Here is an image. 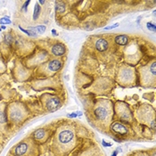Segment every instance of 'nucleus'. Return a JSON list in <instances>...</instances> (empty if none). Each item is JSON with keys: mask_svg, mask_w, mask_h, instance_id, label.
Segmentation results:
<instances>
[{"mask_svg": "<svg viewBox=\"0 0 156 156\" xmlns=\"http://www.w3.org/2000/svg\"><path fill=\"white\" fill-rule=\"evenodd\" d=\"M7 114L6 110L4 105H0V125H4L7 122Z\"/></svg>", "mask_w": 156, "mask_h": 156, "instance_id": "dca6fc26", "label": "nucleus"}, {"mask_svg": "<svg viewBox=\"0 0 156 156\" xmlns=\"http://www.w3.org/2000/svg\"><path fill=\"white\" fill-rule=\"evenodd\" d=\"M62 67V61L58 59H54L51 60L48 63V71L51 72H56L60 71Z\"/></svg>", "mask_w": 156, "mask_h": 156, "instance_id": "ddd939ff", "label": "nucleus"}, {"mask_svg": "<svg viewBox=\"0 0 156 156\" xmlns=\"http://www.w3.org/2000/svg\"><path fill=\"white\" fill-rule=\"evenodd\" d=\"M140 75H141V83L144 86H150L155 85V61L149 63L148 65L144 66L140 69Z\"/></svg>", "mask_w": 156, "mask_h": 156, "instance_id": "423d86ee", "label": "nucleus"}, {"mask_svg": "<svg viewBox=\"0 0 156 156\" xmlns=\"http://www.w3.org/2000/svg\"><path fill=\"white\" fill-rule=\"evenodd\" d=\"M7 118L13 124H21L29 117V112L23 105L20 103H12L6 110Z\"/></svg>", "mask_w": 156, "mask_h": 156, "instance_id": "20e7f679", "label": "nucleus"}, {"mask_svg": "<svg viewBox=\"0 0 156 156\" xmlns=\"http://www.w3.org/2000/svg\"><path fill=\"white\" fill-rule=\"evenodd\" d=\"M114 113L118 117V119L124 122H132L133 114L128 105L122 102H118L113 107Z\"/></svg>", "mask_w": 156, "mask_h": 156, "instance_id": "0eeeda50", "label": "nucleus"}, {"mask_svg": "<svg viewBox=\"0 0 156 156\" xmlns=\"http://www.w3.org/2000/svg\"><path fill=\"white\" fill-rule=\"evenodd\" d=\"M140 156H146V155H144V154H143V155H140Z\"/></svg>", "mask_w": 156, "mask_h": 156, "instance_id": "a878e982", "label": "nucleus"}, {"mask_svg": "<svg viewBox=\"0 0 156 156\" xmlns=\"http://www.w3.org/2000/svg\"><path fill=\"white\" fill-rule=\"evenodd\" d=\"M14 156H38L39 149L36 142L31 138H25L15 144L11 150Z\"/></svg>", "mask_w": 156, "mask_h": 156, "instance_id": "7ed1b4c3", "label": "nucleus"}, {"mask_svg": "<svg viewBox=\"0 0 156 156\" xmlns=\"http://www.w3.org/2000/svg\"><path fill=\"white\" fill-rule=\"evenodd\" d=\"M118 80L120 84L123 86H129L133 84L135 81V72L132 68L128 66H122L119 71Z\"/></svg>", "mask_w": 156, "mask_h": 156, "instance_id": "6e6552de", "label": "nucleus"}, {"mask_svg": "<svg viewBox=\"0 0 156 156\" xmlns=\"http://www.w3.org/2000/svg\"><path fill=\"white\" fill-rule=\"evenodd\" d=\"M110 130L112 134H114L115 136H128L131 130L129 129V127L126 124H124L123 122L121 121H114V122H112V124L110 125Z\"/></svg>", "mask_w": 156, "mask_h": 156, "instance_id": "9d476101", "label": "nucleus"}, {"mask_svg": "<svg viewBox=\"0 0 156 156\" xmlns=\"http://www.w3.org/2000/svg\"><path fill=\"white\" fill-rule=\"evenodd\" d=\"M119 26V23H115L114 25H112V26H109V27H106V28H105V30H112V29H113V28H116V27H118Z\"/></svg>", "mask_w": 156, "mask_h": 156, "instance_id": "5701e85b", "label": "nucleus"}, {"mask_svg": "<svg viewBox=\"0 0 156 156\" xmlns=\"http://www.w3.org/2000/svg\"><path fill=\"white\" fill-rule=\"evenodd\" d=\"M30 30H32L33 32H35L36 34H43L45 31H46V26L44 25H38V26H36V27H31L30 28Z\"/></svg>", "mask_w": 156, "mask_h": 156, "instance_id": "f3484780", "label": "nucleus"}, {"mask_svg": "<svg viewBox=\"0 0 156 156\" xmlns=\"http://www.w3.org/2000/svg\"><path fill=\"white\" fill-rule=\"evenodd\" d=\"M51 53L55 55V56H62L63 55H65L66 53V48L63 44L62 43H57L55 44L52 48H51Z\"/></svg>", "mask_w": 156, "mask_h": 156, "instance_id": "f8f14e48", "label": "nucleus"}, {"mask_svg": "<svg viewBox=\"0 0 156 156\" xmlns=\"http://www.w3.org/2000/svg\"><path fill=\"white\" fill-rule=\"evenodd\" d=\"M50 136V131L47 129H38L32 133V137L34 141L39 143H45Z\"/></svg>", "mask_w": 156, "mask_h": 156, "instance_id": "9b49d317", "label": "nucleus"}, {"mask_svg": "<svg viewBox=\"0 0 156 156\" xmlns=\"http://www.w3.org/2000/svg\"><path fill=\"white\" fill-rule=\"evenodd\" d=\"M129 37L127 35H118L115 37L114 41L116 44L120 45V46H125L129 43Z\"/></svg>", "mask_w": 156, "mask_h": 156, "instance_id": "2eb2a0df", "label": "nucleus"}, {"mask_svg": "<svg viewBox=\"0 0 156 156\" xmlns=\"http://www.w3.org/2000/svg\"><path fill=\"white\" fill-rule=\"evenodd\" d=\"M44 106L48 112H54L59 110L62 106V102L59 97L51 95H46L42 99Z\"/></svg>", "mask_w": 156, "mask_h": 156, "instance_id": "1a4fd4ad", "label": "nucleus"}, {"mask_svg": "<svg viewBox=\"0 0 156 156\" xmlns=\"http://www.w3.org/2000/svg\"><path fill=\"white\" fill-rule=\"evenodd\" d=\"M136 115L139 122L147 125L154 131L155 130V112L151 105H144L140 106Z\"/></svg>", "mask_w": 156, "mask_h": 156, "instance_id": "39448f33", "label": "nucleus"}, {"mask_svg": "<svg viewBox=\"0 0 156 156\" xmlns=\"http://www.w3.org/2000/svg\"><path fill=\"white\" fill-rule=\"evenodd\" d=\"M12 23L10 18L9 17H4V18H1L0 19V24H3V25H5V24H10Z\"/></svg>", "mask_w": 156, "mask_h": 156, "instance_id": "aec40b11", "label": "nucleus"}, {"mask_svg": "<svg viewBox=\"0 0 156 156\" xmlns=\"http://www.w3.org/2000/svg\"><path fill=\"white\" fill-rule=\"evenodd\" d=\"M38 4H41V5H44V4H45V1H38Z\"/></svg>", "mask_w": 156, "mask_h": 156, "instance_id": "393cba45", "label": "nucleus"}, {"mask_svg": "<svg viewBox=\"0 0 156 156\" xmlns=\"http://www.w3.org/2000/svg\"><path fill=\"white\" fill-rule=\"evenodd\" d=\"M30 1H26V2L24 3V5H23V10H24V11H26V10H27V6H28V5H30Z\"/></svg>", "mask_w": 156, "mask_h": 156, "instance_id": "b1692460", "label": "nucleus"}, {"mask_svg": "<svg viewBox=\"0 0 156 156\" xmlns=\"http://www.w3.org/2000/svg\"><path fill=\"white\" fill-rule=\"evenodd\" d=\"M109 48L108 41L105 38H99L96 40V48L99 52H105Z\"/></svg>", "mask_w": 156, "mask_h": 156, "instance_id": "4468645a", "label": "nucleus"}, {"mask_svg": "<svg viewBox=\"0 0 156 156\" xmlns=\"http://www.w3.org/2000/svg\"><path fill=\"white\" fill-rule=\"evenodd\" d=\"M55 10H56V12H59V13H62V12H64V10H65L64 3L61 2V1L55 2Z\"/></svg>", "mask_w": 156, "mask_h": 156, "instance_id": "a211bd4d", "label": "nucleus"}, {"mask_svg": "<svg viewBox=\"0 0 156 156\" xmlns=\"http://www.w3.org/2000/svg\"><path fill=\"white\" fill-rule=\"evenodd\" d=\"M19 28H20V30H21L22 31H23L24 33H26V34H28L29 36H30V37H35V36H37L36 33H35V32H33V31H32V30H24V29H23V28H22L21 26H20Z\"/></svg>", "mask_w": 156, "mask_h": 156, "instance_id": "412c9836", "label": "nucleus"}, {"mask_svg": "<svg viewBox=\"0 0 156 156\" xmlns=\"http://www.w3.org/2000/svg\"><path fill=\"white\" fill-rule=\"evenodd\" d=\"M92 115L95 121L99 124L100 128H108L112 122L114 115V110L112 103L107 100L98 101L93 109Z\"/></svg>", "mask_w": 156, "mask_h": 156, "instance_id": "f03ea898", "label": "nucleus"}, {"mask_svg": "<svg viewBox=\"0 0 156 156\" xmlns=\"http://www.w3.org/2000/svg\"><path fill=\"white\" fill-rule=\"evenodd\" d=\"M147 28H148V30H152V31H155V24L153 23H147Z\"/></svg>", "mask_w": 156, "mask_h": 156, "instance_id": "4be33fe9", "label": "nucleus"}, {"mask_svg": "<svg viewBox=\"0 0 156 156\" xmlns=\"http://www.w3.org/2000/svg\"><path fill=\"white\" fill-rule=\"evenodd\" d=\"M40 12H41V6L39 5L38 3H37L35 5V7H34V12H33V20L34 21H36L37 19L38 18Z\"/></svg>", "mask_w": 156, "mask_h": 156, "instance_id": "6ab92c4d", "label": "nucleus"}, {"mask_svg": "<svg viewBox=\"0 0 156 156\" xmlns=\"http://www.w3.org/2000/svg\"><path fill=\"white\" fill-rule=\"evenodd\" d=\"M77 144V129L72 124L60 126L55 134L51 151L53 156L67 155Z\"/></svg>", "mask_w": 156, "mask_h": 156, "instance_id": "f257e3e1", "label": "nucleus"}]
</instances>
